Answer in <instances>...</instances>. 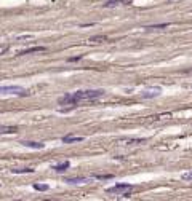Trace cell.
I'll use <instances>...</instances> for the list:
<instances>
[{
  "label": "cell",
  "mask_w": 192,
  "mask_h": 201,
  "mask_svg": "<svg viewBox=\"0 0 192 201\" xmlns=\"http://www.w3.org/2000/svg\"><path fill=\"white\" fill-rule=\"evenodd\" d=\"M107 40V37L106 35H94V37H91L88 42L90 43H103V42H106Z\"/></svg>",
  "instance_id": "7c38bea8"
},
{
  "label": "cell",
  "mask_w": 192,
  "mask_h": 201,
  "mask_svg": "<svg viewBox=\"0 0 192 201\" xmlns=\"http://www.w3.org/2000/svg\"><path fill=\"white\" fill-rule=\"evenodd\" d=\"M181 177H183L184 180H192V171H190V172H184Z\"/></svg>",
  "instance_id": "e0dca14e"
},
{
  "label": "cell",
  "mask_w": 192,
  "mask_h": 201,
  "mask_svg": "<svg viewBox=\"0 0 192 201\" xmlns=\"http://www.w3.org/2000/svg\"><path fill=\"white\" fill-rule=\"evenodd\" d=\"M131 190H133V185H130V184H117V185L111 187V189H107L106 193L107 195H125V196H128V193Z\"/></svg>",
  "instance_id": "7a4b0ae2"
},
{
  "label": "cell",
  "mask_w": 192,
  "mask_h": 201,
  "mask_svg": "<svg viewBox=\"0 0 192 201\" xmlns=\"http://www.w3.org/2000/svg\"><path fill=\"white\" fill-rule=\"evenodd\" d=\"M23 145H26V147H31V149H43V144H40V142H31V141H24V142H21Z\"/></svg>",
  "instance_id": "30bf717a"
},
{
  "label": "cell",
  "mask_w": 192,
  "mask_h": 201,
  "mask_svg": "<svg viewBox=\"0 0 192 201\" xmlns=\"http://www.w3.org/2000/svg\"><path fill=\"white\" fill-rule=\"evenodd\" d=\"M96 179H114L112 174H106V176H96Z\"/></svg>",
  "instance_id": "ac0fdd59"
},
{
  "label": "cell",
  "mask_w": 192,
  "mask_h": 201,
  "mask_svg": "<svg viewBox=\"0 0 192 201\" xmlns=\"http://www.w3.org/2000/svg\"><path fill=\"white\" fill-rule=\"evenodd\" d=\"M168 22H165V24H155V26H146V31H160V29H165V27H168Z\"/></svg>",
  "instance_id": "8fae6325"
},
{
  "label": "cell",
  "mask_w": 192,
  "mask_h": 201,
  "mask_svg": "<svg viewBox=\"0 0 192 201\" xmlns=\"http://www.w3.org/2000/svg\"><path fill=\"white\" fill-rule=\"evenodd\" d=\"M128 0H107L104 3V8H112V7H117L119 3H127Z\"/></svg>",
  "instance_id": "9c48e42d"
},
{
  "label": "cell",
  "mask_w": 192,
  "mask_h": 201,
  "mask_svg": "<svg viewBox=\"0 0 192 201\" xmlns=\"http://www.w3.org/2000/svg\"><path fill=\"white\" fill-rule=\"evenodd\" d=\"M67 184H87L88 179L87 177H69V179H66Z\"/></svg>",
  "instance_id": "ba28073f"
},
{
  "label": "cell",
  "mask_w": 192,
  "mask_h": 201,
  "mask_svg": "<svg viewBox=\"0 0 192 201\" xmlns=\"http://www.w3.org/2000/svg\"><path fill=\"white\" fill-rule=\"evenodd\" d=\"M35 190H40V192H47L48 190V185H42V184H35L34 185Z\"/></svg>",
  "instance_id": "9a60e30c"
},
{
  "label": "cell",
  "mask_w": 192,
  "mask_h": 201,
  "mask_svg": "<svg viewBox=\"0 0 192 201\" xmlns=\"http://www.w3.org/2000/svg\"><path fill=\"white\" fill-rule=\"evenodd\" d=\"M82 56H77V58H69V59H67V61H69V62H74V61H78Z\"/></svg>",
  "instance_id": "ffe728a7"
},
{
  "label": "cell",
  "mask_w": 192,
  "mask_h": 201,
  "mask_svg": "<svg viewBox=\"0 0 192 201\" xmlns=\"http://www.w3.org/2000/svg\"><path fill=\"white\" fill-rule=\"evenodd\" d=\"M45 51V46H34V48H27L23 51H18V56H24V55H32V53H40Z\"/></svg>",
  "instance_id": "5b68a950"
},
{
  "label": "cell",
  "mask_w": 192,
  "mask_h": 201,
  "mask_svg": "<svg viewBox=\"0 0 192 201\" xmlns=\"http://www.w3.org/2000/svg\"><path fill=\"white\" fill-rule=\"evenodd\" d=\"M0 94H16V96H26L27 91L21 86L16 85H10V86H0Z\"/></svg>",
  "instance_id": "3957f363"
},
{
  "label": "cell",
  "mask_w": 192,
  "mask_h": 201,
  "mask_svg": "<svg viewBox=\"0 0 192 201\" xmlns=\"http://www.w3.org/2000/svg\"><path fill=\"white\" fill-rule=\"evenodd\" d=\"M29 38H32V35H26V37H18V40L21 42V40H29Z\"/></svg>",
  "instance_id": "d6986e66"
},
{
  "label": "cell",
  "mask_w": 192,
  "mask_h": 201,
  "mask_svg": "<svg viewBox=\"0 0 192 201\" xmlns=\"http://www.w3.org/2000/svg\"><path fill=\"white\" fill-rule=\"evenodd\" d=\"M18 131L16 126H3L0 125V134H15Z\"/></svg>",
  "instance_id": "8992f818"
},
{
  "label": "cell",
  "mask_w": 192,
  "mask_h": 201,
  "mask_svg": "<svg viewBox=\"0 0 192 201\" xmlns=\"http://www.w3.org/2000/svg\"><path fill=\"white\" fill-rule=\"evenodd\" d=\"M82 141H83V137H75V136H64L63 137V142L64 144H72V142H82Z\"/></svg>",
  "instance_id": "52a82bcc"
},
{
  "label": "cell",
  "mask_w": 192,
  "mask_h": 201,
  "mask_svg": "<svg viewBox=\"0 0 192 201\" xmlns=\"http://www.w3.org/2000/svg\"><path fill=\"white\" fill-rule=\"evenodd\" d=\"M104 94L103 89H87V91H75L74 94L64 96L59 102L61 104H78V102H87V101H94Z\"/></svg>",
  "instance_id": "6da1fadb"
},
{
  "label": "cell",
  "mask_w": 192,
  "mask_h": 201,
  "mask_svg": "<svg viewBox=\"0 0 192 201\" xmlns=\"http://www.w3.org/2000/svg\"><path fill=\"white\" fill-rule=\"evenodd\" d=\"M15 174H24V172H34L32 168H21V169H11Z\"/></svg>",
  "instance_id": "5bb4252c"
},
{
  "label": "cell",
  "mask_w": 192,
  "mask_h": 201,
  "mask_svg": "<svg viewBox=\"0 0 192 201\" xmlns=\"http://www.w3.org/2000/svg\"><path fill=\"white\" fill-rule=\"evenodd\" d=\"M10 50V46L8 45H0V56H2V55H5V53Z\"/></svg>",
  "instance_id": "2e32d148"
},
{
  "label": "cell",
  "mask_w": 192,
  "mask_h": 201,
  "mask_svg": "<svg viewBox=\"0 0 192 201\" xmlns=\"http://www.w3.org/2000/svg\"><path fill=\"white\" fill-rule=\"evenodd\" d=\"M160 94H162V88H160V86H149V88L144 89L143 98L154 99V98H157V96H160Z\"/></svg>",
  "instance_id": "277c9868"
},
{
  "label": "cell",
  "mask_w": 192,
  "mask_h": 201,
  "mask_svg": "<svg viewBox=\"0 0 192 201\" xmlns=\"http://www.w3.org/2000/svg\"><path fill=\"white\" fill-rule=\"evenodd\" d=\"M67 168H69V161H63V163L56 165L53 169H54V171H58V172H63V171H66Z\"/></svg>",
  "instance_id": "4fadbf2b"
}]
</instances>
